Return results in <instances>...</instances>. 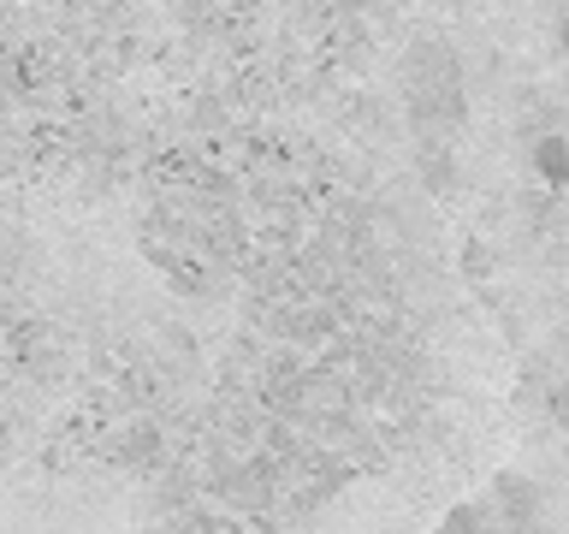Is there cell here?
I'll use <instances>...</instances> for the list:
<instances>
[{
    "mask_svg": "<svg viewBox=\"0 0 569 534\" xmlns=\"http://www.w3.org/2000/svg\"><path fill=\"white\" fill-rule=\"evenodd\" d=\"M403 101H409V113H416L433 137L457 131V119H462V71L451 60V48L421 42L416 53H409V66H403Z\"/></svg>",
    "mask_w": 569,
    "mask_h": 534,
    "instance_id": "6da1fadb",
    "label": "cell"
},
{
    "mask_svg": "<svg viewBox=\"0 0 569 534\" xmlns=\"http://www.w3.org/2000/svg\"><path fill=\"white\" fill-rule=\"evenodd\" d=\"M551 416H558V422H569V386H558V392H551Z\"/></svg>",
    "mask_w": 569,
    "mask_h": 534,
    "instance_id": "7a4b0ae2",
    "label": "cell"
}]
</instances>
